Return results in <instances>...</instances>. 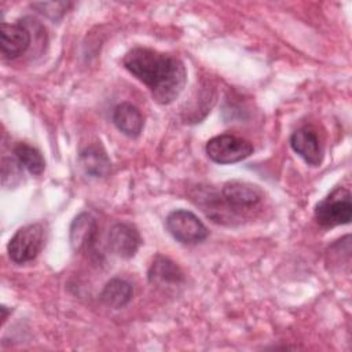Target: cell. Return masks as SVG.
I'll use <instances>...</instances> for the list:
<instances>
[{"label": "cell", "mask_w": 352, "mask_h": 352, "mask_svg": "<svg viewBox=\"0 0 352 352\" xmlns=\"http://www.w3.org/2000/svg\"><path fill=\"white\" fill-rule=\"evenodd\" d=\"M122 65L150 89L151 96L160 104L172 103L186 85L184 63L151 48H132L124 55Z\"/></svg>", "instance_id": "6da1fadb"}, {"label": "cell", "mask_w": 352, "mask_h": 352, "mask_svg": "<svg viewBox=\"0 0 352 352\" xmlns=\"http://www.w3.org/2000/svg\"><path fill=\"white\" fill-rule=\"evenodd\" d=\"M352 217L351 192L344 187L334 188L315 206V219L323 228L348 224Z\"/></svg>", "instance_id": "7a4b0ae2"}, {"label": "cell", "mask_w": 352, "mask_h": 352, "mask_svg": "<svg viewBox=\"0 0 352 352\" xmlns=\"http://www.w3.org/2000/svg\"><path fill=\"white\" fill-rule=\"evenodd\" d=\"M44 227L40 223L21 227L7 245L10 258L16 264H25L34 260L44 248Z\"/></svg>", "instance_id": "3957f363"}, {"label": "cell", "mask_w": 352, "mask_h": 352, "mask_svg": "<svg viewBox=\"0 0 352 352\" xmlns=\"http://www.w3.org/2000/svg\"><path fill=\"white\" fill-rule=\"evenodd\" d=\"M206 155L216 164H235L248 158L253 153V146L249 140L235 135H217L208 140L205 147Z\"/></svg>", "instance_id": "277c9868"}, {"label": "cell", "mask_w": 352, "mask_h": 352, "mask_svg": "<svg viewBox=\"0 0 352 352\" xmlns=\"http://www.w3.org/2000/svg\"><path fill=\"white\" fill-rule=\"evenodd\" d=\"M166 228L169 234L184 245L202 242L208 236L205 224L190 210L176 209L166 217Z\"/></svg>", "instance_id": "5b68a950"}, {"label": "cell", "mask_w": 352, "mask_h": 352, "mask_svg": "<svg viewBox=\"0 0 352 352\" xmlns=\"http://www.w3.org/2000/svg\"><path fill=\"white\" fill-rule=\"evenodd\" d=\"M221 198L228 208L246 209L256 206L263 199V191L256 184L232 180L223 186Z\"/></svg>", "instance_id": "8992f818"}, {"label": "cell", "mask_w": 352, "mask_h": 352, "mask_svg": "<svg viewBox=\"0 0 352 352\" xmlns=\"http://www.w3.org/2000/svg\"><path fill=\"white\" fill-rule=\"evenodd\" d=\"M109 248L122 258H131L142 245L138 228L131 223H116L109 231Z\"/></svg>", "instance_id": "52a82bcc"}, {"label": "cell", "mask_w": 352, "mask_h": 352, "mask_svg": "<svg viewBox=\"0 0 352 352\" xmlns=\"http://www.w3.org/2000/svg\"><path fill=\"white\" fill-rule=\"evenodd\" d=\"M1 54L7 59H15L25 54L32 43L28 25L22 21L16 23H1Z\"/></svg>", "instance_id": "ba28073f"}, {"label": "cell", "mask_w": 352, "mask_h": 352, "mask_svg": "<svg viewBox=\"0 0 352 352\" xmlns=\"http://www.w3.org/2000/svg\"><path fill=\"white\" fill-rule=\"evenodd\" d=\"M290 147L298 154L305 164L311 166H319L323 160V147L320 140L311 128H300L290 136Z\"/></svg>", "instance_id": "9c48e42d"}, {"label": "cell", "mask_w": 352, "mask_h": 352, "mask_svg": "<svg viewBox=\"0 0 352 352\" xmlns=\"http://www.w3.org/2000/svg\"><path fill=\"white\" fill-rule=\"evenodd\" d=\"M96 220L89 213L78 214L70 227V243L76 252H91L96 242Z\"/></svg>", "instance_id": "30bf717a"}, {"label": "cell", "mask_w": 352, "mask_h": 352, "mask_svg": "<svg viewBox=\"0 0 352 352\" xmlns=\"http://www.w3.org/2000/svg\"><path fill=\"white\" fill-rule=\"evenodd\" d=\"M113 122L128 138H138L143 129V116L132 103L124 102L113 110Z\"/></svg>", "instance_id": "8fae6325"}, {"label": "cell", "mask_w": 352, "mask_h": 352, "mask_svg": "<svg viewBox=\"0 0 352 352\" xmlns=\"http://www.w3.org/2000/svg\"><path fill=\"white\" fill-rule=\"evenodd\" d=\"M80 164L94 177H103L110 170V160L99 143L88 144L80 153Z\"/></svg>", "instance_id": "7c38bea8"}, {"label": "cell", "mask_w": 352, "mask_h": 352, "mask_svg": "<svg viewBox=\"0 0 352 352\" xmlns=\"http://www.w3.org/2000/svg\"><path fill=\"white\" fill-rule=\"evenodd\" d=\"M148 280L161 286L177 285L183 280V272L172 260L157 256L148 270Z\"/></svg>", "instance_id": "4fadbf2b"}, {"label": "cell", "mask_w": 352, "mask_h": 352, "mask_svg": "<svg viewBox=\"0 0 352 352\" xmlns=\"http://www.w3.org/2000/svg\"><path fill=\"white\" fill-rule=\"evenodd\" d=\"M132 286L129 282L121 278H113L110 279L102 293H100V300L110 308L120 309L124 308L132 298Z\"/></svg>", "instance_id": "5bb4252c"}, {"label": "cell", "mask_w": 352, "mask_h": 352, "mask_svg": "<svg viewBox=\"0 0 352 352\" xmlns=\"http://www.w3.org/2000/svg\"><path fill=\"white\" fill-rule=\"evenodd\" d=\"M14 155L21 166L32 175H40L45 169V160L41 153L28 143H18L14 147Z\"/></svg>", "instance_id": "9a60e30c"}, {"label": "cell", "mask_w": 352, "mask_h": 352, "mask_svg": "<svg viewBox=\"0 0 352 352\" xmlns=\"http://www.w3.org/2000/svg\"><path fill=\"white\" fill-rule=\"evenodd\" d=\"M33 8H36L38 12L44 14L45 16L51 19H59L70 7L72 3L66 1H45V3H33Z\"/></svg>", "instance_id": "2e32d148"}]
</instances>
